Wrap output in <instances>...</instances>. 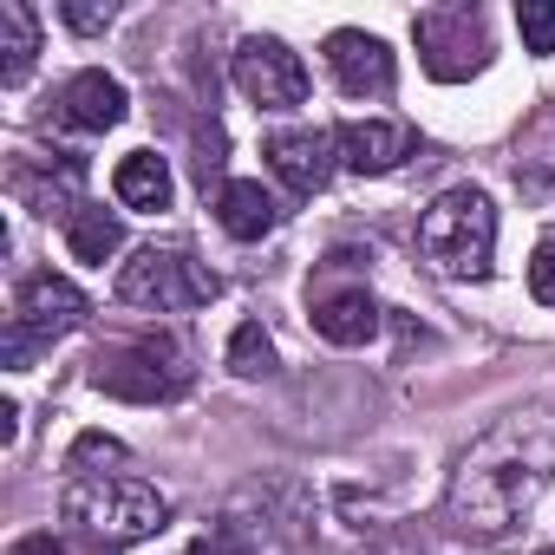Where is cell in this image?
Listing matches in <instances>:
<instances>
[{"label": "cell", "instance_id": "1", "mask_svg": "<svg viewBox=\"0 0 555 555\" xmlns=\"http://www.w3.org/2000/svg\"><path fill=\"white\" fill-rule=\"evenodd\" d=\"M555 477V438L542 425H503L490 431L477 451H464L457 477H451V529L457 535H509L516 516L542 496V483Z\"/></svg>", "mask_w": 555, "mask_h": 555}, {"label": "cell", "instance_id": "2", "mask_svg": "<svg viewBox=\"0 0 555 555\" xmlns=\"http://www.w3.org/2000/svg\"><path fill=\"white\" fill-rule=\"evenodd\" d=\"M418 255L438 274H451V282H483L490 255H496V209H490V196L470 190V183L444 190L425 209V222H418Z\"/></svg>", "mask_w": 555, "mask_h": 555}, {"label": "cell", "instance_id": "3", "mask_svg": "<svg viewBox=\"0 0 555 555\" xmlns=\"http://www.w3.org/2000/svg\"><path fill=\"white\" fill-rule=\"evenodd\" d=\"M66 516L86 529V535H105L112 542H144L170 522V496L144 477H73L66 483Z\"/></svg>", "mask_w": 555, "mask_h": 555}, {"label": "cell", "instance_id": "4", "mask_svg": "<svg viewBox=\"0 0 555 555\" xmlns=\"http://www.w3.org/2000/svg\"><path fill=\"white\" fill-rule=\"evenodd\" d=\"M92 386L112 399H131V405H157L190 386V353L177 334H138V340L92 353Z\"/></svg>", "mask_w": 555, "mask_h": 555}, {"label": "cell", "instance_id": "5", "mask_svg": "<svg viewBox=\"0 0 555 555\" xmlns=\"http://www.w3.org/2000/svg\"><path fill=\"white\" fill-rule=\"evenodd\" d=\"M222 295L216 268L196 261L190 248H138L118 268V301L125 308H151V314H183V308H209Z\"/></svg>", "mask_w": 555, "mask_h": 555}, {"label": "cell", "instance_id": "6", "mask_svg": "<svg viewBox=\"0 0 555 555\" xmlns=\"http://www.w3.org/2000/svg\"><path fill=\"white\" fill-rule=\"evenodd\" d=\"M86 314H92V301L66 282V274H27L21 295H14V314H8V366L14 373L34 366V353L79 334Z\"/></svg>", "mask_w": 555, "mask_h": 555}, {"label": "cell", "instance_id": "7", "mask_svg": "<svg viewBox=\"0 0 555 555\" xmlns=\"http://www.w3.org/2000/svg\"><path fill=\"white\" fill-rule=\"evenodd\" d=\"M412 40H418L425 73L444 79V86H457V79L490 66V34H483L477 8H431V14L412 21Z\"/></svg>", "mask_w": 555, "mask_h": 555}, {"label": "cell", "instance_id": "8", "mask_svg": "<svg viewBox=\"0 0 555 555\" xmlns=\"http://www.w3.org/2000/svg\"><path fill=\"white\" fill-rule=\"evenodd\" d=\"M235 86H242V99L248 105H261V112H295L301 99H308V66H301V53H288L282 40H242L235 47Z\"/></svg>", "mask_w": 555, "mask_h": 555}, {"label": "cell", "instance_id": "9", "mask_svg": "<svg viewBox=\"0 0 555 555\" xmlns=\"http://www.w3.org/2000/svg\"><path fill=\"white\" fill-rule=\"evenodd\" d=\"M327 73L340 79L347 99H386L392 79H399L392 47H386L379 34H360V27H340V34L327 40Z\"/></svg>", "mask_w": 555, "mask_h": 555}, {"label": "cell", "instance_id": "10", "mask_svg": "<svg viewBox=\"0 0 555 555\" xmlns=\"http://www.w3.org/2000/svg\"><path fill=\"white\" fill-rule=\"evenodd\" d=\"M261 157H268V170L282 177L295 196H314V190H327V177H334V164H340V151H334V131H268Z\"/></svg>", "mask_w": 555, "mask_h": 555}, {"label": "cell", "instance_id": "11", "mask_svg": "<svg viewBox=\"0 0 555 555\" xmlns=\"http://www.w3.org/2000/svg\"><path fill=\"white\" fill-rule=\"evenodd\" d=\"M334 151H340L347 170L386 177V170H399V164L418 151V131L399 125V118H360V125H340V131H334Z\"/></svg>", "mask_w": 555, "mask_h": 555}, {"label": "cell", "instance_id": "12", "mask_svg": "<svg viewBox=\"0 0 555 555\" xmlns=\"http://www.w3.org/2000/svg\"><path fill=\"white\" fill-rule=\"evenodd\" d=\"M125 118V86L112 79V73H73L66 86H60V99H53V125L60 131H112Z\"/></svg>", "mask_w": 555, "mask_h": 555}, {"label": "cell", "instance_id": "13", "mask_svg": "<svg viewBox=\"0 0 555 555\" xmlns=\"http://www.w3.org/2000/svg\"><path fill=\"white\" fill-rule=\"evenodd\" d=\"M308 314H314V334L327 347H366L379 334V301L366 288H321L308 301Z\"/></svg>", "mask_w": 555, "mask_h": 555}, {"label": "cell", "instance_id": "14", "mask_svg": "<svg viewBox=\"0 0 555 555\" xmlns=\"http://www.w3.org/2000/svg\"><path fill=\"white\" fill-rule=\"evenodd\" d=\"M216 222H222L235 242H261L274 222H282V203H274L255 177H229V183L216 190Z\"/></svg>", "mask_w": 555, "mask_h": 555}, {"label": "cell", "instance_id": "15", "mask_svg": "<svg viewBox=\"0 0 555 555\" xmlns=\"http://www.w3.org/2000/svg\"><path fill=\"white\" fill-rule=\"evenodd\" d=\"M112 190H118V203H125V209H144V216L170 209V196H177V183H170V164H164L157 151H131V157H118V170H112Z\"/></svg>", "mask_w": 555, "mask_h": 555}, {"label": "cell", "instance_id": "16", "mask_svg": "<svg viewBox=\"0 0 555 555\" xmlns=\"http://www.w3.org/2000/svg\"><path fill=\"white\" fill-rule=\"evenodd\" d=\"M40 60V14L27 0H0V86H27Z\"/></svg>", "mask_w": 555, "mask_h": 555}, {"label": "cell", "instance_id": "17", "mask_svg": "<svg viewBox=\"0 0 555 555\" xmlns=\"http://www.w3.org/2000/svg\"><path fill=\"white\" fill-rule=\"evenodd\" d=\"M66 248H73L79 261L105 268V261H112V255L125 248V222H118L112 209H92V203H86V209H79V216L66 222Z\"/></svg>", "mask_w": 555, "mask_h": 555}, {"label": "cell", "instance_id": "18", "mask_svg": "<svg viewBox=\"0 0 555 555\" xmlns=\"http://www.w3.org/2000/svg\"><path fill=\"white\" fill-rule=\"evenodd\" d=\"M229 366H235L242 379H268V373H274V340L261 334V321H242V327L229 334Z\"/></svg>", "mask_w": 555, "mask_h": 555}, {"label": "cell", "instance_id": "19", "mask_svg": "<svg viewBox=\"0 0 555 555\" xmlns=\"http://www.w3.org/2000/svg\"><path fill=\"white\" fill-rule=\"evenodd\" d=\"M92 464H125V444L105 438V431H86V438L66 451V477H92Z\"/></svg>", "mask_w": 555, "mask_h": 555}, {"label": "cell", "instance_id": "20", "mask_svg": "<svg viewBox=\"0 0 555 555\" xmlns=\"http://www.w3.org/2000/svg\"><path fill=\"white\" fill-rule=\"evenodd\" d=\"M516 27H522V47L529 53H555V8H548V0H522Z\"/></svg>", "mask_w": 555, "mask_h": 555}, {"label": "cell", "instance_id": "21", "mask_svg": "<svg viewBox=\"0 0 555 555\" xmlns=\"http://www.w3.org/2000/svg\"><path fill=\"white\" fill-rule=\"evenodd\" d=\"M183 555H255V542H248V529L242 522H216L209 535H196Z\"/></svg>", "mask_w": 555, "mask_h": 555}, {"label": "cell", "instance_id": "22", "mask_svg": "<svg viewBox=\"0 0 555 555\" xmlns=\"http://www.w3.org/2000/svg\"><path fill=\"white\" fill-rule=\"evenodd\" d=\"M529 295H535L542 308H555V235H542L535 255H529Z\"/></svg>", "mask_w": 555, "mask_h": 555}, {"label": "cell", "instance_id": "23", "mask_svg": "<svg viewBox=\"0 0 555 555\" xmlns=\"http://www.w3.org/2000/svg\"><path fill=\"white\" fill-rule=\"evenodd\" d=\"M60 21H66L73 34H105V27H112V8H86V0H66Z\"/></svg>", "mask_w": 555, "mask_h": 555}, {"label": "cell", "instance_id": "24", "mask_svg": "<svg viewBox=\"0 0 555 555\" xmlns=\"http://www.w3.org/2000/svg\"><path fill=\"white\" fill-rule=\"evenodd\" d=\"M8 555H73V548H66V542H60L53 529H34V535H21V542H14Z\"/></svg>", "mask_w": 555, "mask_h": 555}, {"label": "cell", "instance_id": "25", "mask_svg": "<svg viewBox=\"0 0 555 555\" xmlns=\"http://www.w3.org/2000/svg\"><path fill=\"white\" fill-rule=\"evenodd\" d=\"M21 438V405H0V444Z\"/></svg>", "mask_w": 555, "mask_h": 555}, {"label": "cell", "instance_id": "26", "mask_svg": "<svg viewBox=\"0 0 555 555\" xmlns=\"http://www.w3.org/2000/svg\"><path fill=\"white\" fill-rule=\"evenodd\" d=\"M542 555H555V548H542Z\"/></svg>", "mask_w": 555, "mask_h": 555}]
</instances>
